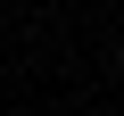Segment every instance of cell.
Segmentation results:
<instances>
[{"instance_id": "obj_1", "label": "cell", "mask_w": 124, "mask_h": 116, "mask_svg": "<svg viewBox=\"0 0 124 116\" xmlns=\"http://www.w3.org/2000/svg\"><path fill=\"white\" fill-rule=\"evenodd\" d=\"M116 66H124V33H116Z\"/></svg>"}]
</instances>
